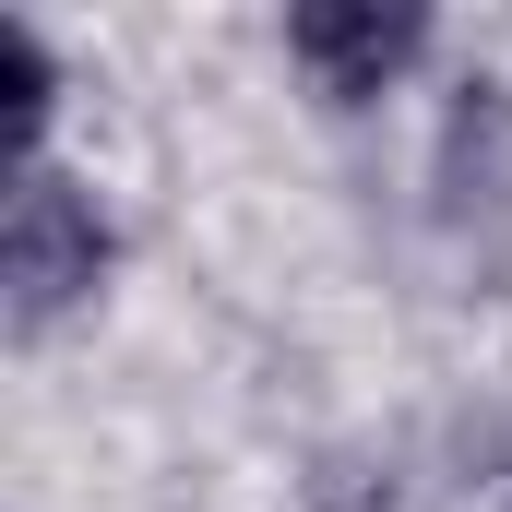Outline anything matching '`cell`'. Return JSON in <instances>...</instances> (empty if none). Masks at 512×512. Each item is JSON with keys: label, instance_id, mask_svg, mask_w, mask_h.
Segmentation results:
<instances>
[{"label": "cell", "instance_id": "7a4b0ae2", "mask_svg": "<svg viewBox=\"0 0 512 512\" xmlns=\"http://www.w3.org/2000/svg\"><path fill=\"white\" fill-rule=\"evenodd\" d=\"M417 48H429V12H382V0H310V12H286V60L334 108H370Z\"/></svg>", "mask_w": 512, "mask_h": 512}, {"label": "cell", "instance_id": "3957f363", "mask_svg": "<svg viewBox=\"0 0 512 512\" xmlns=\"http://www.w3.org/2000/svg\"><path fill=\"white\" fill-rule=\"evenodd\" d=\"M441 215L477 227V215H512V84L477 72L441 120Z\"/></svg>", "mask_w": 512, "mask_h": 512}, {"label": "cell", "instance_id": "277c9868", "mask_svg": "<svg viewBox=\"0 0 512 512\" xmlns=\"http://www.w3.org/2000/svg\"><path fill=\"white\" fill-rule=\"evenodd\" d=\"M0 60H12V155H24V167H48L36 143H48V108H60V60H48V36H36V24H0Z\"/></svg>", "mask_w": 512, "mask_h": 512}, {"label": "cell", "instance_id": "6da1fadb", "mask_svg": "<svg viewBox=\"0 0 512 512\" xmlns=\"http://www.w3.org/2000/svg\"><path fill=\"white\" fill-rule=\"evenodd\" d=\"M108 286V215L84 179L60 167H24L12 179V215H0V298H12V334H48L60 310H84Z\"/></svg>", "mask_w": 512, "mask_h": 512}]
</instances>
